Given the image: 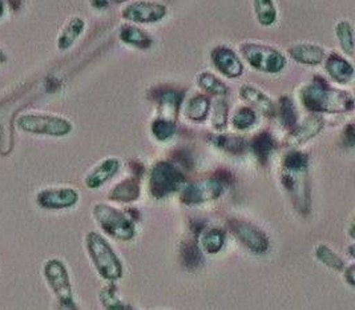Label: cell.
Listing matches in <instances>:
<instances>
[{
	"label": "cell",
	"mask_w": 355,
	"mask_h": 310,
	"mask_svg": "<svg viewBox=\"0 0 355 310\" xmlns=\"http://www.w3.org/2000/svg\"><path fill=\"white\" fill-rule=\"evenodd\" d=\"M229 230L233 233V236L245 245L252 253L254 255H265L269 250V239L268 236L261 230L254 227L250 223H245L241 220L232 218L227 223Z\"/></svg>",
	"instance_id": "10"
},
{
	"label": "cell",
	"mask_w": 355,
	"mask_h": 310,
	"mask_svg": "<svg viewBox=\"0 0 355 310\" xmlns=\"http://www.w3.org/2000/svg\"><path fill=\"white\" fill-rule=\"evenodd\" d=\"M250 146L259 162L265 164L275 150V139L269 132H262L252 140Z\"/></svg>",
	"instance_id": "24"
},
{
	"label": "cell",
	"mask_w": 355,
	"mask_h": 310,
	"mask_svg": "<svg viewBox=\"0 0 355 310\" xmlns=\"http://www.w3.org/2000/svg\"><path fill=\"white\" fill-rule=\"evenodd\" d=\"M197 84L201 89L207 91L210 95L216 98H225L229 92L227 87L224 82H221L217 76L210 72H201L197 76Z\"/></svg>",
	"instance_id": "25"
},
{
	"label": "cell",
	"mask_w": 355,
	"mask_h": 310,
	"mask_svg": "<svg viewBox=\"0 0 355 310\" xmlns=\"http://www.w3.org/2000/svg\"><path fill=\"white\" fill-rule=\"evenodd\" d=\"M168 8L165 4L152 0H136L127 4L123 11L121 17L130 23L136 24H152L157 23L166 17Z\"/></svg>",
	"instance_id": "11"
},
{
	"label": "cell",
	"mask_w": 355,
	"mask_h": 310,
	"mask_svg": "<svg viewBox=\"0 0 355 310\" xmlns=\"http://www.w3.org/2000/svg\"><path fill=\"white\" fill-rule=\"evenodd\" d=\"M281 181L291 197V204L300 214H307L311 208V192L309 180V156L294 150L282 162Z\"/></svg>",
	"instance_id": "1"
},
{
	"label": "cell",
	"mask_w": 355,
	"mask_h": 310,
	"mask_svg": "<svg viewBox=\"0 0 355 310\" xmlns=\"http://www.w3.org/2000/svg\"><path fill=\"white\" fill-rule=\"evenodd\" d=\"M85 248L97 273L108 282H116L124 275V268L110 243L96 232L85 236Z\"/></svg>",
	"instance_id": "3"
},
{
	"label": "cell",
	"mask_w": 355,
	"mask_h": 310,
	"mask_svg": "<svg viewBox=\"0 0 355 310\" xmlns=\"http://www.w3.org/2000/svg\"><path fill=\"white\" fill-rule=\"evenodd\" d=\"M300 98L305 108L315 114H346L354 108V98L349 92L334 89L320 78L305 84Z\"/></svg>",
	"instance_id": "2"
},
{
	"label": "cell",
	"mask_w": 355,
	"mask_h": 310,
	"mask_svg": "<svg viewBox=\"0 0 355 310\" xmlns=\"http://www.w3.org/2000/svg\"><path fill=\"white\" fill-rule=\"evenodd\" d=\"M17 127L26 133L49 137H64L73 130L68 119L49 114H20L17 117Z\"/></svg>",
	"instance_id": "4"
},
{
	"label": "cell",
	"mask_w": 355,
	"mask_h": 310,
	"mask_svg": "<svg viewBox=\"0 0 355 310\" xmlns=\"http://www.w3.org/2000/svg\"><path fill=\"white\" fill-rule=\"evenodd\" d=\"M210 59L216 69L227 79H237L243 74V62L239 55L226 46H218L211 49Z\"/></svg>",
	"instance_id": "13"
},
{
	"label": "cell",
	"mask_w": 355,
	"mask_h": 310,
	"mask_svg": "<svg viewBox=\"0 0 355 310\" xmlns=\"http://www.w3.org/2000/svg\"><path fill=\"white\" fill-rule=\"evenodd\" d=\"M182 101V94L175 89H165L159 95V117L175 120L178 117L180 107Z\"/></svg>",
	"instance_id": "21"
},
{
	"label": "cell",
	"mask_w": 355,
	"mask_h": 310,
	"mask_svg": "<svg viewBox=\"0 0 355 310\" xmlns=\"http://www.w3.org/2000/svg\"><path fill=\"white\" fill-rule=\"evenodd\" d=\"M120 40L139 49H150L153 44V39L150 37V35L133 24H124L120 28Z\"/></svg>",
	"instance_id": "20"
},
{
	"label": "cell",
	"mask_w": 355,
	"mask_h": 310,
	"mask_svg": "<svg viewBox=\"0 0 355 310\" xmlns=\"http://www.w3.org/2000/svg\"><path fill=\"white\" fill-rule=\"evenodd\" d=\"M279 105H281L279 117H281L284 127L288 130H293L298 123V114H297V110H295L293 101L288 96H282L279 98Z\"/></svg>",
	"instance_id": "34"
},
{
	"label": "cell",
	"mask_w": 355,
	"mask_h": 310,
	"mask_svg": "<svg viewBox=\"0 0 355 310\" xmlns=\"http://www.w3.org/2000/svg\"><path fill=\"white\" fill-rule=\"evenodd\" d=\"M213 114H211V124L216 130L221 131L224 130L227 124V114H229V105L224 98H218L214 101L213 105Z\"/></svg>",
	"instance_id": "35"
},
{
	"label": "cell",
	"mask_w": 355,
	"mask_h": 310,
	"mask_svg": "<svg viewBox=\"0 0 355 310\" xmlns=\"http://www.w3.org/2000/svg\"><path fill=\"white\" fill-rule=\"evenodd\" d=\"M345 140H346V143L350 146V147H353L354 146V124L353 123H350L346 128H345Z\"/></svg>",
	"instance_id": "37"
},
{
	"label": "cell",
	"mask_w": 355,
	"mask_h": 310,
	"mask_svg": "<svg viewBox=\"0 0 355 310\" xmlns=\"http://www.w3.org/2000/svg\"><path fill=\"white\" fill-rule=\"evenodd\" d=\"M240 96L243 101L254 107L263 116H273L275 112V103L263 91L252 84H243L240 89Z\"/></svg>",
	"instance_id": "18"
},
{
	"label": "cell",
	"mask_w": 355,
	"mask_h": 310,
	"mask_svg": "<svg viewBox=\"0 0 355 310\" xmlns=\"http://www.w3.org/2000/svg\"><path fill=\"white\" fill-rule=\"evenodd\" d=\"M178 131V126L175 120L164 119V117H157L152 126H150V132L159 141H168L171 140Z\"/></svg>",
	"instance_id": "31"
},
{
	"label": "cell",
	"mask_w": 355,
	"mask_h": 310,
	"mask_svg": "<svg viewBox=\"0 0 355 310\" xmlns=\"http://www.w3.org/2000/svg\"><path fill=\"white\" fill-rule=\"evenodd\" d=\"M315 257L318 259V261L322 262L323 265L333 270L343 272L346 269L345 261L327 245L320 244L315 248Z\"/></svg>",
	"instance_id": "29"
},
{
	"label": "cell",
	"mask_w": 355,
	"mask_h": 310,
	"mask_svg": "<svg viewBox=\"0 0 355 310\" xmlns=\"http://www.w3.org/2000/svg\"><path fill=\"white\" fill-rule=\"evenodd\" d=\"M253 8L261 26L270 27L277 21V7L273 0H253Z\"/></svg>",
	"instance_id": "26"
},
{
	"label": "cell",
	"mask_w": 355,
	"mask_h": 310,
	"mask_svg": "<svg viewBox=\"0 0 355 310\" xmlns=\"http://www.w3.org/2000/svg\"><path fill=\"white\" fill-rule=\"evenodd\" d=\"M140 197V184L139 181L135 179H127L121 181L120 184H117L111 193L110 198L117 203H133Z\"/></svg>",
	"instance_id": "22"
},
{
	"label": "cell",
	"mask_w": 355,
	"mask_h": 310,
	"mask_svg": "<svg viewBox=\"0 0 355 310\" xmlns=\"http://www.w3.org/2000/svg\"><path fill=\"white\" fill-rule=\"evenodd\" d=\"M240 52L249 66L263 74H279L288 64L285 55L270 46L245 42L240 46Z\"/></svg>",
	"instance_id": "6"
},
{
	"label": "cell",
	"mask_w": 355,
	"mask_h": 310,
	"mask_svg": "<svg viewBox=\"0 0 355 310\" xmlns=\"http://www.w3.org/2000/svg\"><path fill=\"white\" fill-rule=\"evenodd\" d=\"M92 213L98 227L107 236L124 243L130 241L135 237V224L125 213L120 212L104 203L96 204Z\"/></svg>",
	"instance_id": "5"
},
{
	"label": "cell",
	"mask_w": 355,
	"mask_h": 310,
	"mask_svg": "<svg viewBox=\"0 0 355 310\" xmlns=\"http://www.w3.org/2000/svg\"><path fill=\"white\" fill-rule=\"evenodd\" d=\"M79 203V192L69 187L46 188L36 195V204L46 211H62Z\"/></svg>",
	"instance_id": "12"
},
{
	"label": "cell",
	"mask_w": 355,
	"mask_h": 310,
	"mask_svg": "<svg viewBox=\"0 0 355 310\" xmlns=\"http://www.w3.org/2000/svg\"><path fill=\"white\" fill-rule=\"evenodd\" d=\"M256 121H257V114L249 107H243L237 110L232 119L233 127L239 131H246L252 128L256 124Z\"/></svg>",
	"instance_id": "33"
},
{
	"label": "cell",
	"mask_w": 355,
	"mask_h": 310,
	"mask_svg": "<svg viewBox=\"0 0 355 310\" xmlns=\"http://www.w3.org/2000/svg\"><path fill=\"white\" fill-rule=\"evenodd\" d=\"M121 164L120 160L116 157H108L104 159L101 163L97 164L96 166L85 176L84 184L88 189H98L105 182H108L113 176L119 172Z\"/></svg>",
	"instance_id": "15"
},
{
	"label": "cell",
	"mask_w": 355,
	"mask_h": 310,
	"mask_svg": "<svg viewBox=\"0 0 355 310\" xmlns=\"http://www.w3.org/2000/svg\"><path fill=\"white\" fill-rule=\"evenodd\" d=\"M112 0H91V6L95 8V10H107L110 7Z\"/></svg>",
	"instance_id": "39"
},
{
	"label": "cell",
	"mask_w": 355,
	"mask_h": 310,
	"mask_svg": "<svg viewBox=\"0 0 355 310\" xmlns=\"http://www.w3.org/2000/svg\"><path fill=\"white\" fill-rule=\"evenodd\" d=\"M4 15V3H3V0H0V17Z\"/></svg>",
	"instance_id": "40"
},
{
	"label": "cell",
	"mask_w": 355,
	"mask_h": 310,
	"mask_svg": "<svg viewBox=\"0 0 355 310\" xmlns=\"http://www.w3.org/2000/svg\"><path fill=\"white\" fill-rule=\"evenodd\" d=\"M350 256H352V257H354V245H352V246H350Z\"/></svg>",
	"instance_id": "41"
},
{
	"label": "cell",
	"mask_w": 355,
	"mask_h": 310,
	"mask_svg": "<svg viewBox=\"0 0 355 310\" xmlns=\"http://www.w3.org/2000/svg\"><path fill=\"white\" fill-rule=\"evenodd\" d=\"M43 275L60 307L64 309H76L72 284L64 262L59 259H51L43 266Z\"/></svg>",
	"instance_id": "7"
},
{
	"label": "cell",
	"mask_w": 355,
	"mask_h": 310,
	"mask_svg": "<svg viewBox=\"0 0 355 310\" xmlns=\"http://www.w3.org/2000/svg\"><path fill=\"white\" fill-rule=\"evenodd\" d=\"M323 120L318 114H310L304 120L302 124H297L291 131L289 137L286 139V144L291 147L302 146L315 137L323 130Z\"/></svg>",
	"instance_id": "14"
},
{
	"label": "cell",
	"mask_w": 355,
	"mask_h": 310,
	"mask_svg": "<svg viewBox=\"0 0 355 310\" xmlns=\"http://www.w3.org/2000/svg\"><path fill=\"white\" fill-rule=\"evenodd\" d=\"M210 141L213 146L221 148L226 152L230 153H243L246 148V141L243 140V137H236V136H225V135H216L210 137Z\"/></svg>",
	"instance_id": "32"
},
{
	"label": "cell",
	"mask_w": 355,
	"mask_h": 310,
	"mask_svg": "<svg viewBox=\"0 0 355 310\" xmlns=\"http://www.w3.org/2000/svg\"><path fill=\"white\" fill-rule=\"evenodd\" d=\"M210 111L209 98L204 95H197L188 101L185 107V116L194 123H202Z\"/></svg>",
	"instance_id": "23"
},
{
	"label": "cell",
	"mask_w": 355,
	"mask_h": 310,
	"mask_svg": "<svg viewBox=\"0 0 355 310\" xmlns=\"http://www.w3.org/2000/svg\"><path fill=\"white\" fill-rule=\"evenodd\" d=\"M100 302L101 305L108 310H124L132 309L130 305H127L125 302H123L119 295H117V289L114 286L113 282H110V285L104 286L101 289V292L98 294Z\"/></svg>",
	"instance_id": "30"
},
{
	"label": "cell",
	"mask_w": 355,
	"mask_h": 310,
	"mask_svg": "<svg viewBox=\"0 0 355 310\" xmlns=\"http://www.w3.org/2000/svg\"><path fill=\"white\" fill-rule=\"evenodd\" d=\"M324 69L327 75L338 84H349L354 78V67L338 53H331L324 58Z\"/></svg>",
	"instance_id": "17"
},
{
	"label": "cell",
	"mask_w": 355,
	"mask_h": 310,
	"mask_svg": "<svg viewBox=\"0 0 355 310\" xmlns=\"http://www.w3.org/2000/svg\"><path fill=\"white\" fill-rule=\"evenodd\" d=\"M336 35L338 37L340 49L349 56L354 55V31L353 26L347 20H339L336 26Z\"/></svg>",
	"instance_id": "28"
},
{
	"label": "cell",
	"mask_w": 355,
	"mask_h": 310,
	"mask_svg": "<svg viewBox=\"0 0 355 310\" xmlns=\"http://www.w3.org/2000/svg\"><path fill=\"white\" fill-rule=\"evenodd\" d=\"M224 193V182L220 179H205L184 184L181 201L185 205H200L217 200Z\"/></svg>",
	"instance_id": "9"
},
{
	"label": "cell",
	"mask_w": 355,
	"mask_h": 310,
	"mask_svg": "<svg viewBox=\"0 0 355 310\" xmlns=\"http://www.w3.org/2000/svg\"><path fill=\"white\" fill-rule=\"evenodd\" d=\"M185 184V176L178 165L160 162L156 164L149 176V191L155 198L168 197L180 191Z\"/></svg>",
	"instance_id": "8"
},
{
	"label": "cell",
	"mask_w": 355,
	"mask_h": 310,
	"mask_svg": "<svg viewBox=\"0 0 355 310\" xmlns=\"http://www.w3.org/2000/svg\"><path fill=\"white\" fill-rule=\"evenodd\" d=\"M354 270V265H350L349 268L346 266V269L343 270V272H345V279H346L352 286H354L355 285Z\"/></svg>",
	"instance_id": "38"
},
{
	"label": "cell",
	"mask_w": 355,
	"mask_h": 310,
	"mask_svg": "<svg viewBox=\"0 0 355 310\" xmlns=\"http://www.w3.org/2000/svg\"><path fill=\"white\" fill-rule=\"evenodd\" d=\"M288 53L295 63L304 66H320L326 58L324 49L313 43H295L288 49Z\"/></svg>",
	"instance_id": "16"
},
{
	"label": "cell",
	"mask_w": 355,
	"mask_h": 310,
	"mask_svg": "<svg viewBox=\"0 0 355 310\" xmlns=\"http://www.w3.org/2000/svg\"><path fill=\"white\" fill-rule=\"evenodd\" d=\"M181 257H182L184 265L188 269H194V268L197 269L198 265L202 262V255H201L198 246L193 243L185 244L181 250Z\"/></svg>",
	"instance_id": "36"
},
{
	"label": "cell",
	"mask_w": 355,
	"mask_h": 310,
	"mask_svg": "<svg viewBox=\"0 0 355 310\" xmlns=\"http://www.w3.org/2000/svg\"><path fill=\"white\" fill-rule=\"evenodd\" d=\"M85 30V21L80 17H71L59 33L58 37V49L60 51H67L71 49L76 40L81 36Z\"/></svg>",
	"instance_id": "19"
},
{
	"label": "cell",
	"mask_w": 355,
	"mask_h": 310,
	"mask_svg": "<svg viewBox=\"0 0 355 310\" xmlns=\"http://www.w3.org/2000/svg\"><path fill=\"white\" fill-rule=\"evenodd\" d=\"M114 3H124V1H128V0H112Z\"/></svg>",
	"instance_id": "42"
},
{
	"label": "cell",
	"mask_w": 355,
	"mask_h": 310,
	"mask_svg": "<svg viewBox=\"0 0 355 310\" xmlns=\"http://www.w3.org/2000/svg\"><path fill=\"white\" fill-rule=\"evenodd\" d=\"M225 236V230L223 229H209L201 237V246L207 253L216 255L224 248Z\"/></svg>",
	"instance_id": "27"
}]
</instances>
